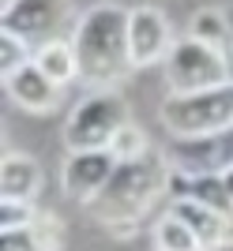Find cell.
I'll use <instances>...</instances> for the list:
<instances>
[{"label": "cell", "instance_id": "obj_4", "mask_svg": "<svg viewBox=\"0 0 233 251\" xmlns=\"http://www.w3.org/2000/svg\"><path fill=\"white\" fill-rule=\"evenodd\" d=\"M124 124H132L124 98L116 90H90L64 124V147L68 154L72 150H109V143Z\"/></svg>", "mask_w": 233, "mask_h": 251}, {"label": "cell", "instance_id": "obj_11", "mask_svg": "<svg viewBox=\"0 0 233 251\" xmlns=\"http://www.w3.org/2000/svg\"><path fill=\"white\" fill-rule=\"evenodd\" d=\"M170 214H177V218L200 236L203 251H218L233 232L230 218H222V214H214L211 206H200V202H192V199H170Z\"/></svg>", "mask_w": 233, "mask_h": 251}, {"label": "cell", "instance_id": "obj_3", "mask_svg": "<svg viewBox=\"0 0 233 251\" xmlns=\"http://www.w3.org/2000/svg\"><path fill=\"white\" fill-rule=\"evenodd\" d=\"M162 127L173 139H203L233 127V83L196 90V94H166L158 109Z\"/></svg>", "mask_w": 233, "mask_h": 251}, {"label": "cell", "instance_id": "obj_9", "mask_svg": "<svg viewBox=\"0 0 233 251\" xmlns=\"http://www.w3.org/2000/svg\"><path fill=\"white\" fill-rule=\"evenodd\" d=\"M113 173H116V157L109 150H72V154L64 157L60 184L75 202L90 206L102 195V188L109 184Z\"/></svg>", "mask_w": 233, "mask_h": 251}, {"label": "cell", "instance_id": "obj_5", "mask_svg": "<svg viewBox=\"0 0 233 251\" xmlns=\"http://www.w3.org/2000/svg\"><path fill=\"white\" fill-rule=\"evenodd\" d=\"M166 83L170 94H196V90H211V86L233 83L230 79V56L211 45L196 42V38H177L173 52L166 56Z\"/></svg>", "mask_w": 233, "mask_h": 251}, {"label": "cell", "instance_id": "obj_8", "mask_svg": "<svg viewBox=\"0 0 233 251\" xmlns=\"http://www.w3.org/2000/svg\"><path fill=\"white\" fill-rule=\"evenodd\" d=\"M173 45H177V38H173V26L166 19V11L150 8V4L128 8V49H132V64L136 68L166 64Z\"/></svg>", "mask_w": 233, "mask_h": 251}, {"label": "cell", "instance_id": "obj_17", "mask_svg": "<svg viewBox=\"0 0 233 251\" xmlns=\"http://www.w3.org/2000/svg\"><path fill=\"white\" fill-rule=\"evenodd\" d=\"M154 251H203V244L177 214L166 210L158 218V225H154Z\"/></svg>", "mask_w": 233, "mask_h": 251}, {"label": "cell", "instance_id": "obj_15", "mask_svg": "<svg viewBox=\"0 0 233 251\" xmlns=\"http://www.w3.org/2000/svg\"><path fill=\"white\" fill-rule=\"evenodd\" d=\"M188 38H196V42H203V45H211V49H218V52L230 56V52H233V23H230V11H222V8H200L196 15H192Z\"/></svg>", "mask_w": 233, "mask_h": 251}, {"label": "cell", "instance_id": "obj_13", "mask_svg": "<svg viewBox=\"0 0 233 251\" xmlns=\"http://www.w3.org/2000/svg\"><path fill=\"white\" fill-rule=\"evenodd\" d=\"M170 199H192L233 221V199L226 191L222 176H180V173H170Z\"/></svg>", "mask_w": 233, "mask_h": 251}, {"label": "cell", "instance_id": "obj_12", "mask_svg": "<svg viewBox=\"0 0 233 251\" xmlns=\"http://www.w3.org/2000/svg\"><path fill=\"white\" fill-rule=\"evenodd\" d=\"M42 169L30 154H4L0 161V195L4 199H19V202H34L42 195Z\"/></svg>", "mask_w": 233, "mask_h": 251}, {"label": "cell", "instance_id": "obj_18", "mask_svg": "<svg viewBox=\"0 0 233 251\" xmlns=\"http://www.w3.org/2000/svg\"><path fill=\"white\" fill-rule=\"evenodd\" d=\"M109 154L116 157V165H124V161H143V157L154 154V150H150V139L139 124H124L116 131V139L109 143Z\"/></svg>", "mask_w": 233, "mask_h": 251}, {"label": "cell", "instance_id": "obj_23", "mask_svg": "<svg viewBox=\"0 0 233 251\" xmlns=\"http://www.w3.org/2000/svg\"><path fill=\"white\" fill-rule=\"evenodd\" d=\"M230 23H233V11H230Z\"/></svg>", "mask_w": 233, "mask_h": 251}, {"label": "cell", "instance_id": "obj_21", "mask_svg": "<svg viewBox=\"0 0 233 251\" xmlns=\"http://www.w3.org/2000/svg\"><path fill=\"white\" fill-rule=\"evenodd\" d=\"M222 180H226V191H230V199H233V169H230V173H226Z\"/></svg>", "mask_w": 233, "mask_h": 251}, {"label": "cell", "instance_id": "obj_14", "mask_svg": "<svg viewBox=\"0 0 233 251\" xmlns=\"http://www.w3.org/2000/svg\"><path fill=\"white\" fill-rule=\"evenodd\" d=\"M60 221L49 210H38V221L27 229L0 232V251H57L60 248Z\"/></svg>", "mask_w": 233, "mask_h": 251}, {"label": "cell", "instance_id": "obj_22", "mask_svg": "<svg viewBox=\"0 0 233 251\" xmlns=\"http://www.w3.org/2000/svg\"><path fill=\"white\" fill-rule=\"evenodd\" d=\"M218 251H233V232H230V240H226V244H222Z\"/></svg>", "mask_w": 233, "mask_h": 251}, {"label": "cell", "instance_id": "obj_6", "mask_svg": "<svg viewBox=\"0 0 233 251\" xmlns=\"http://www.w3.org/2000/svg\"><path fill=\"white\" fill-rule=\"evenodd\" d=\"M64 19H68V0H11L0 15V34L19 38L30 49L64 38Z\"/></svg>", "mask_w": 233, "mask_h": 251}, {"label": "cell", "instance_id": "obj_7", "mask_svg": "<svg viewBox=\"0 0 233 251\" xmlns=\"http://www.w3.org/2000/svg\"><path fill=\"white\" fill-rule=\"evenodd\" d=\"M162 157L180 176H226L233 169V127L203 139H173Z\"/></svg>", "mask_w": 233, "mask_h": 251}, {"label": "cell", "instance_id": "obj_19", "mask_svg": "<svg viewBox=\"0 0 233 251\" xmlns=\"http://www.w3.org/2000/svg\"><path fill=\"white\" fill-rule=\"evenodd\" d=\"M30 60H34L30 45H23L19 38H11V34H0V75H4V79L15 75L19 68H27Z\"/></svg>", "mask_w": 233, "mask_h": 251}, {"label": "cell", "instance_id": "obj_16", "mask_svg": "<svg viewBox=\"0 0 233 251\" xmlns=\"http://www.w3.org/2000/svg\"><path fill=\"white\" fill-rule=\"evenodd\" d=\"M34 64H38L57 86L79 83V60H75V45L68 42V38H57V42L34 49Z\"/></svg>", "mask_w": 233, "mask_h": 251}, {"label": "cell", "instance_id": "obj_1", "mask_svg": "<svg viewBox=\"0 0 233 251\" xmlns=\"http://www.w3.org/2000/svg\"><path fill=\"white\" fill-rule=\"evenodd\" d=\"M75 60H79V83L90 90H116L136 72L132 49H128V8L106 0L79 15L72 30Z\"/></svg>", "mask_w": 233, "mask_h": 251}, {"label": "cell", "instance_id": "obj_20", "mask_svg": "<svg viewBox=\"0 0 233 251\" xmlns=\"http://www.w3.org/2000/svg\"><path fill=\"white\" fill-rule=\"evenodd\" d=\"M38 221V206L34 202H19V199H4L0 202V232L8 229H27Z\"/></svg>", "mask_w": 233, "mask_h": 251}, {"label": "cell", "instance_id": "obj_2", "mask_svg": "<svg viewBox=\"0 0 233 251\" xmlns=\"http://www.w3.org/2000/svg\"><path fill=\"white\" fill-rule=\"evenodd\" d=\"M162 195H170V165L162 154H147L143 161L116 165L102 195L87 206V214L113 236H132L139 221L158 206Z\"/></svg>", "mask_w": 233, "mask_h": 251}, {"label": "cell", "instance_id": "obj_10", "mask_svg": "<svg viewBox=\"0 0 233 251\" xmlns=\"http://www.w3.org/2000/svg\"><path fill=\"white\" fill-rule=\"evenodd\" d=\"M4 90H8V98L19 105L23 113H34V116L53 113L60 94H64V86H57L34 60L27 64V68H19L15 75H8V79H4Z\"/></svg>", "mask_w": 233, "mask_h": 251}]
</instances>
